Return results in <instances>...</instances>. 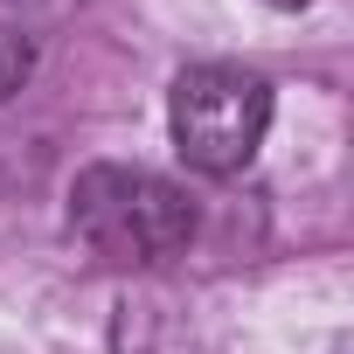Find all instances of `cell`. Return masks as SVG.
Wrapping results in <instances>:
<instances>
[{"mask_svg":"<svg viewBox=\"0 0 354 354\" xmlns=\"http://www.w3.org/2000/svg\"><path fill=\"white\" fill-rule=\"evenodd\" d=\"M77 250L104 271H153L167 257H181L195 243V195L181 181H167L153 167L125 160H91L70 181L63 209Z\"/></svg>","mask_w":354,"mask_h":354,"instance_id":"6da1fadb","label":"cell"},{"mask_svg":"<svg viewBox=\"0 0 354 354\" xmlns=\"http://www.w3.org/2000/svg\"><path fill=\"white\" fill-rule=\"evenodd\" d=\"M271 84L243 63H188L167 91V132L181 167L209 174V181H230L243 174L271 132Z\"/></svg>","mask_w":354,"mask_h":354,"instance_id":"7a4b0ae2","label":"cell"},{"mask_svg":"<svg viewBox=\"0 0 354 354\" xmlns=\"http://www.w3.org/2000/svg\"><path fill=\"white\" fill-rule=\"evenodd\" d=\"M28 77H35V35H21V28L0 21V104L21 97V91H28Z\"/></svg>","mask_w":354,"mask_h":354,"instance_id":"3957f363","label":"cell"},{"mask_svg":"<svg viewBox=\"0 0 354 354\" xmlns=\"http://www.w3.org/2000/svg\"><path fill=\"white\" fill-rule=\"evenodd\" d=\"M8 8H70V0H8Z\"/></svg>","mask_w":354,"mask_h":354,"instance_id":"277c9868","label":"cell"},{"mask_svg":"<svg viewBox=\"0 0 354 354\" xmlns=\"http://www.w3.org/2000/svg\"><path fill=\"white\" fill-rule=\"evenodd\" d=\"M264 8H313V0H264Z\"/></svg>","mask_w":354,"mask_h":354,"instance_id":"5b68a950","label":"cell"}]
</instances>
